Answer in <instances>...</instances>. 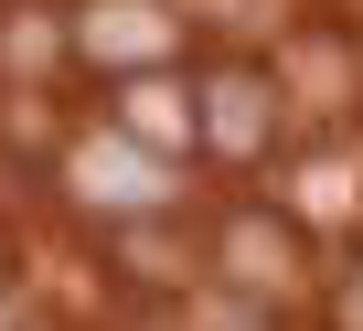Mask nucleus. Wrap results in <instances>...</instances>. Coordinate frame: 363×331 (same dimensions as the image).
Segmentation results:
<instances>
[{"label":"nucleus","instance_id":"nucleus-3","mask_svg":"<svg viewBox=\"0 0 363 331\" xmlns=\"http://www.w3.org/2000/svg\"><path fill=\"white\" fill-rule=\"evenodd\" d=\"M171 43V22L150 11V0H118V11H86V54H118V64H150Z\"/></svg>","mask_w":363,"mask_h":331},{"label":"nucleus","instance_id":"nucleus-1","mask_svg":"<svg viewBox=\"0 0 363 331\" xmlns=\"http://www.w3.org/2000/svg\"><path fill=\"white\" fill-rule=\"evenodd\" d=\"M75 193H86V203H107V214H150V203H160V172H150L139 150L86 139V150H75Z\"/></svg>","mask_w":363,"mask_h":331},{"label":"nucleus","instance_id":"nucleus-2","mask_svg":"<svg viewBox=\"0 0 363 331\" xmlns=\"http://www.w3.org/2000/svg\"><path fill=\"white\" fill-rule=\"evenodd\" d=\"M203 139L246 160V150L267 139V86H257V75H214V96H203Z\"/></svg>","mask_w":363,"mask_h":331},{"label":"nucleus","instance_id":"nucleus-4","mask_svg":"<svg viewBox=\"0 0 363 331\" xmlns=\"http://www.w3.org/2000/svg\"><path fill=\"white\" fill-rule=\"evenodd\" d=\"M128 128H139V139H193V96L160 86V75H139V86H128Z\"/></svg>","mask_w":363,"mask_h":331},{"label":"nucleus","instance_id":"nucleus-5","mask_svg":"<svg viewBox=\"0 0 363 331\" xmlns=\"http://www.w3.org/2000/svg\"><path fill=\"white\" fill-rule=\"evenodd\" d=\"M225 257H235V278H289V235H278L267 214H246V225L225 235Z\"/></svg>","mask_w":363,"mask_h":331}]
</instances>
